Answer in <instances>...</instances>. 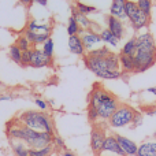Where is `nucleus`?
I'll return each mask as SVG.
<instances>
[{"instance_id": "obj_1", "label": "nucleus", "mask_w": 156, "mask_h": 156, "mask_svg": "<svg viewBox=\"0 0 156 156\" xmlns=\"http://www.w3.org/2000/svg\"><path fill=\"white\" fill-rule=\"evenodd\" d=\"M83 63L88 70L103 80H118L122 76V71H119V55L114 54L107 47L89 51L83 56Z\"/></svg>"}, {"instance_id": "obj_2", "label": "nucleus", "mask_w": 156, "mask_h": 156, "mask_svg": "<svg viewBox=\"0 0 156 156\" xmlns=\"http://www.w3.org/2000/svg\"><path fill=\"white\" fill-rule=\"evenodd\" d=\"M7 136L11 140L22 141L29 148H33V149H38V148L52 145V140H54V134L32 130L29 127L23 126L16 118L11 123H8Z\"/></svg>"}, {"instance_id": "obj_3", "label": "nucleus", "mask_w": 156, "mask_h": 156, "mask_svg": "<svg viewBox=\"0 0 156 156\" xmlns=\"http://www.w3.org/2000/svg\"><path fill=\"white\" fill-rule=\"evenodd\" d=\"M119 100L115 94L104 89L100 83H94V88L89 93L88 97V108L94 110L99 115V119L108 121L115 110L119 107Z\"/></svg>"}, {"instance_id": "obj_4", "label": "nucleus", "mask_w": 156, "mask_h": 156, "mask_svg": "<svg viewBox=\"0 0 156 156\" xmlns=\"http://www.w3.org/2000/svg\"><path fill=\"white\" fill-rule=\"evenodd\" d=\"M16 119H18L23 126L29 127V129H32V130L54 134V121H52V118L45 111L29 110V111L22 112Z\"/></svg>"}, {"instance_id": "obj_5", "label": "nucleus", "mask_w": 156, "mask_h": 156, "mask_svg": "<svg viewBox=\"0 0 156 156\" xmlns=\"http://www.w3.org/2000/svg\"><path fill=\"white\" fill-rule=\"evenodd\" d=\"M138 111L136 108H133L129 104H119V107L115 110V112L111 115V118L108 119V125L114 129H119V127L130 126L134 119L136 114Z\"/></svg>"}, {"instance_id": "obj_6", "label": "nucleus", "mask_w": 156, "mask_h": 156, "mask_svg": "<svg viewBox=\"0 0 156 156\" xmlns=\"http://www.w3.org/2000/svg\"><path fill=\"white\" fill-rule=\"evenodd\" d=\"M125 12H126V19H129L132 27L138 32V30L144 29L149 25V19L151 16H148L147 14H144L143 11L138 8L137 3L132 2V0H126V5H125Z\"/></svg>"}, {"instance_id": "obj_7", "label": "nucleus", "mask_w": 156, "mask_h": 156, "mask_svg": "<svg viewBox=\"0 0 156 156\" xmlns=\"http://www.w3.org/2000/svg\"><path fill=\"white\" fill-rule=\"evenodd\" d=\"M136 73H144L156 65V49H137L134 55Z\"/></svg>"}, {"instance_id": "obj_8", "label": "nucleus", "mask_w": 156, "mask_h": 156, "mask_svg": "<svg viewBox=\"0 0 156 156\" xmlns=\"http://www.w3.org/2000/svg\"><path fill=\"white\" fill-rule=\"evenodd\" d=\"M105 137H107V134H105L104 127H103L101 125H94L90 132V148L96 156H99L101 154L103 144H104V141H105Z\"/></svg>"}, {"instance_id": "obj_9", "label": "nucleus", "mask_w": 156, "mask_h": 156, "mask_svg": "<svg viewBox=\"0 0 156 156\" xmlns=\"http://www.w3.org/2000/svg\"><path fill=\"white\" fill-rule=\"evenodd\" d=\"M78 36H81V40L83 43V47H85L86 51H92L93 47H96L99 43H101V37H100V33H96L94 30L89 29L85 30L81 27Z\"/></svg>"}, {"instance_id": "obj_10", "label": "nucleus", "mask_w": 156, "mask_h": 156, "mask_svg": "<svg viewBox=\"0 0 156 156\" xmlns=\"http://www.w3.org/2000/svg\"><path fill=\"white\" fill-rule=\"evenodd\" d=\"M105 22H107V29L110 30V32H112L114 36H115L118 40H122V38L125 37L126 29H125V25L121 19L115 18V16H112V15H107L105 16Z\"/></svg>"}, {"instance_id": "obj_11", "label": "nucleus", "mask_w": 156, "mask_h": 156, "mask_svg": "<svg viewBox=\"0 0 156 156\" xmlns=\"http://www.w3.org/2000/svg\"><path fill=\"white\" fill-rule=\"evenodd\" d=\"M52 59L54 58L47 56L43 52V49L34 48L32 54V60H30V67H34V69L48 67V66H52Z\"/></svg>"}, {"instance_id": "obj_12", "label": "nucleus", "mask_w": 156, "mask_h": 156, "mask_svg": "<svg viewBox=\"0 0 156 156\" xmlns=\"http://www.w3.org/2000/svg\"><path fill=\"white\" fill-rule=\"evenodd\" d=\"M103 152H111V154H115L118 156H126V154L123 152V149L121 148L119 143L116 141L115 134H111L105 137V141L103 144V149H101V154Z\"/></svg>"}, {"instance_id": "obj_13", "label": "nucleus", "mask_w": 156, "mask_h": 156, "mask_svg": "<svg viewBox=\"0 0 156 156\" xmlns=\"http://www.w3.org/2000/svg\"><path fill=\"white\" fill-rule=\"evenodd\" d=\"M116 137V141L119 143L121 148L123 149V152L126 154V156H136L137 155V149H138V145L132 141L130 138L125 137V136H121V134H115Z\"/></svg>"}, {"instance_id": "obj_14", "label": "nucleus", "mask_w": 156, "mask_h": 156, "mask_svg": "<svg viewBox=\"0 0 156 156\" xmlns=\"http://www.w3.org/2000/svg\"><path fill=\"white\" fill-rule=\"evenodd\" d=\"M69 49H70L71 54L77 55V56H85L86 49L83 47L82 40H81V36H69Z\"/></svg>"}, {"instance_id": "obj_15", "label": "nucleus", "mask_w": 156, "mask_h": 156, "mask_svg": "<svg viewBox=\"0 0 156 156\" xmlns=\"http://www.w3.org/2000/svg\"><path fill=\"white\" fill-rule=\"evenodd\" d=\"M125 5H126V0H112L110 7V15L115 16V18L123 21L126 18V12H125Z\"/></svg>"}, {"instance_id": "obj_16", "label": "nucleus", "mask_w": 156, "mask_h": 156, "mask_svg": "<svg viewBox=\"0 0 156 156\" xmlns=\"http://www.w3.org/2000/svg\"><path fill=\"white\" fill-rule=\"evenodd\" d=\"M119 63L123 73H136V62L134 56H130L126 54H119Z\"/></svg>"}, {"instance_id": "obj_17", "label": "nucleus", "mask_w": 156, "mask_h": 156, "mask_svg": "<svg viewBox=\"0 0 156 156\" xmlns=\"http://www.w3.org/2000/svg\"><path fill=\"white\" fill-rule=\"evenodd\" d=\"M136 156H156V141H145L138 145Z\"/></svg>"}, {"instance_id": "obj_18", "label": "nucleus", "mask_w": 156, "mask_h": 156, "mask_svg": "<svg viewBox=\"0 0 156 156\" xmlns=\"http://www.w3.org/2000/svg\"><path fill=\"white\" fill-rule=\"evenodd\" d=\"M71 12H73V15H71V16H74V18L77 19L78 25H80V26L82 27V29L89 30V29H90V27L94 25L93 22H92L86 15H82L81 12H78V10L76 8V5H74V7H71Z\"/></svg>"}, {"instance_id": "obj_19", "label": "nucleus", "mask_w": 156, "mask_h": 156, "mask_svg": "<svg viewBox=\"0 0 156 156\" xmlns=\"http://www.w3.org/2000/svg\"><path fill=\"white\" fill-rule=\"evenodd\" d=\"M27 30H30V32H33L34 34H45V33H51V25H38L37 21H29V23H27L26 26Z\"/></svg>"}, {"instance_id": "obj_20", "label": "nucleus", "mask_w": 156, "mask_h": 156, "mask_svg": "<svg viewBox=\"0 0 156 156\" xmlns=\"http://www.w3.org/2000/svg\"><path fill=\"white\" fill-rule=\"evenodd\" d=\"M11 147H12V152L15 156H29V147L25 143L18 140H12L11 141Z\"/></svg>"}, {"instance_id": "obj_21", "label": "nucleus", "mask_w": 156, "mask_h": 156, "mask_svg": "<svg viewBox=\"0 0 156 156\" xmlns=\"http://www.w3.org/2000/svg\"><path fill=\"white\" fill-rule=\"evenodd\" d=\"M100 37H101V41H103V43L108 44V45H111V47H118L119 41H121V40H118V38L114 36V33L110 32L108 29L100 30Z\"/></svg>"}, {"instance_id": "obj_22", "label": "nucleus", "mask_w": 156, "mask_h": 156, "mask_svg": "<svg viewBox=\"0 0 156 156\" xmlns=\"http://www.w3.org/2000/svg\"><path fill=\"white\" fill-rule=\"evenodd\" d=\"M122 54H126V55H130V56H134L136 52H137V38L132 37L127 43H125L123 48H122Z\"/></svg>"}, {"instance_id": "obj_23", "label": "nucleus", "mask_w": 156, "mask_h": 156, "mask_svg": "<svg viewBox=\"0 0 156 156\" xmlns=\"http://www.w3.org/2000/svg\"><path fill=\"white\" fill-rule=\"evenodd\" d=\"M8 56H10V59L12 60L14 63L21 65V62H22V51L18 48L16 44L10 45V48H8Z\"/></svg>"}, {"instance_id": "obj_24", "label": "nucleus", "mask_w": 156, "mask_h": 156, "mask_svg": "<svg viewBox=\"0 0 156 156\" xmlns=\"http://www.w3.org/2000/svg\"><path fill=\"white\" fill-rule=\"evenodd\" d=\"M76 8L78 10V12H81L82 15H86V16H88L89 14L97 12V8L96 7H93V5H88V4H83V3H81V2H77Z\"/></svg>"}, {"instance_id": "obj_25", "label": "nucleus", "mask_w": 156, "mask_h": 156, "mask_svg": "<svg viewBox=\"0 0 156 156\" xmlns=\"http://www.w3.org/2000/svg\"><path fill=\"white\" fill-rule=\"evenodd\" d=\"M81 30V26L78 25L77 19L74 16H70L69 18V22H67V33L69 36H74V34H78Z\"/></svg>"}, {"instance_id": "obj_26", "label": "nucleus", "mask_w": 156, "mask_h": 156, "mask_svg": "<svg viewBox=\"0 0 156 156\" xmlns=\"http://www.w3.org/2000/svg\"><path fill=\"white\" fill-rule=\"evenodd\" d=\"M52 154V145L44 147V148H38V149H29V156H49Z\"/></svg>"}, {"instance_id": "obj_27", "label": "nucleus", "mask_w": 156, "mask_h": 156, "mask_svg": "<svg viewBox=\"0 0 156 156\" xmlns=\"http://www.w3.org/2000/svg\"><path fill=\"white\" fill-rule=\"evenodd\" d=\"M137 5L144 14H147L148 16H151L152 11V0H137Z\"/></svg>"}, {"instance_id": "obj_28", "label": "nucleus", "mask_w": 156, "mask_h": 156, "mask_svg": "<svg viewBox=\"0 0 156 156\" xmlns=\"http://www.w3.org/2000/svg\"><path fill=\"white\" fill-rule=\"evenodd\" d=\"M15 44L18 45V48L21 49L22 52H23V51H27V49H30V45H32V43H30V41L27 40L25 36H21V37L16 38Z\"/></svg>"}, {"instance_id": "obj_29", "label": "nucleus", "mask_w": 156, "mask_h": 156, "mask_svg": "<svg viewBox=\"0 0 156 156\" xmlns=\"http://www.w3.org/2000/svg\"><path fill=\"white\" fill-rule=\"evenodd\" d=\"M43 52L49 58H54V40L52 38H48L45 43L43 44Z\"/></svg>"}, {"instance_id": "obj_30", "label": "nucleus", "mask_w": 156, "mask_h": 156, "mask_svg": "<svg viewBox=\"0 0 156 156\" xmlns=\"http://www.w3.org/2000/svg\"><path fill=\"white\" fill-rule=\"evenodd\" d=\"M48 38H51V33H45V34H34L33 45H43Z\"/></svg>"}, {"instance_id": "obj_31", "label": "nucleus", "mask_w": 156, "mask_h": 156, "mask_svg": "<svg viewBox=\"0 0 156 156\" xmlns=\"http://www.w3.org/2000/svg\"><path fill=\"white\" fill-rule=\"evenodd\" d=\"M32 54H33V49H27V51L22 52V66H30V60H32Z\"/></svg>"}, {"instance_id": "obj_32", "label": "nucleus", "mask_w": 156, "mask_h": 156, "mask_svg": "<svg viewBox=\"0 0 156 156\" xmlns=\"http://www.w3.org/2000/svg\"><path fill=\"white\" fill-rule=\"evenodd\" d=\"M143 122H144V115L141 112H137L136 114V116H134V119H133L132 125H130V127H132V129H136V127L141 126Z\"/></svg>"}, {"instance_id": "obj_33", "label": "nucleus", "mask_w": 156, "mask_h": 156, "mask_svg": "<svg viewBox=\"0 0 156 156\" xmlns=\"http://www.w3.org/2000/svg\"><path fill=\"white\" fill-rule=\"evenodd\" d=\"M52 147L58 149H66V144L59 136H54V140H52Z\"/></svg>"}, {"instance_id": "obj_34", "label": "nucleus", "mask_w": 156, "mask_h": 156, "mask_svg": "<svg viewBox=\"0 0 156 156\" xmlns=\"http://www.w3.org/2000/svg\"><path fill=\"white\" fill-rule=\"evenodd\" d=\"M34 103H36V105H37V107L40 108L41 111H45L47 108H48V104H47V101H44V100H41V99H36Z\"/></svg>"}, {"instance_id": "obj_35", "label": "nucleus", "mask_w": 156, "mask_h": 156, "mask_svg": "<svg viewBox=\"0 0 156 156\" xmlns=\"http://www.w3.org/2000/svg\"><path fill=\"white\" fill-rule=\"evenodd\" d=\"M8 100H14L12 94H2L0 96V101H8Z\"/></svg>"}, {"instance_id": "obj_36", "label": "nucleus", "mask_w": 156, "mask_h": 156, "mask_svg": "<svg viewBox=\"0 0 156 156\" xmlns=\"http://www.w3.org/2000/svg\"><path fill=\"white\" fill-rule=\"evenodd\" d=\"M18 2L21 3V4H23L25 7H29V5L33 3V0H18Z\"/></svg>"}, {"instance_id": "obj_37", "label": "nucleus", "mask_w": 156, "mask_h": 156, "mask_svg": "<svg viewBox=\"0 0 156 156\" xmlns=\"http://www.w3.org/2000/svg\"><path fill=\"white\" fill-rule=\"evenodd\" d=\"M34 3H38L40 5H43V7H45L47 4H48V0H33Z\"/></svg>"}, {"instance_id": "obj_38", "label": "nucleus", "mask_w": 156, "mask_h": 156, "mask_svg": "<svg viewBox=\"0 0 156 156\" xmlns=\"http://www.w3.org/2000/svg\"><path fill=\"white\" fill-rule=\"evenodd\" d=\"M147 92H148V93H152L156 97V86H151V88H148L147 89Z\"/></svg>"}, {"instance_id": "obj_39", "label": "nucleus", "mask_w": 156, "mask_h": 156, "mask_svg": "<svg viewBox=\"0 0 156 156\" xmlns=\"http://www.w3.org/2000/svg\"><path fill=\"white\" fill-rule=\"evenodd\" d=\"M63 156H74V154H71V152L66 151V152H65V154H63Z\"/></svg>"}, {"instance_id": "obj_40", "label": "nucleus", "mask_w": 156, "mask_h": 156, "mask_svg": "<svg viewBox=\"0 0 156 156\" xmlns=\"http://www.w3.org/2000/svg\"><path fill=\"white\" fill-rule=\"evenodd\" d=\"M155 137H156V133H155Z\"/></svg>"}]
</instances>
